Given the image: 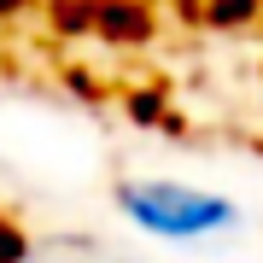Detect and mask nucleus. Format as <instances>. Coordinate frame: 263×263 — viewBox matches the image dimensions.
<instances>
[{
  "label": "nucleus",
  "mask_w": 263,
  "mask_h": 263,
  "mask_svg": "<svg viewBox=\"0 0 263 263\" xmlns=\"http://www.w3.org/2000/svg\"><path fill=\"white\" fill-rule=\"evenodd\" d=\"M111 205L141 240H158V246H216L246 228V211L228 193L181 176H129L117 181Z\"/></svg>",
  "instance_id": "1"
},
{
  "label": "nucleus",
  "mask_w": 263,
  "mask_h": 263,
  "mask_svg": "<svg viewBox=\"0 0 263 263\" xmlns=\"http://www.w3.org/2000/svg\"><path fill=\"white\" fill-rule=\"evenodd\" d=\"M6 263H141V257H129L123 246L100 240V234H47V240L18 246Z\"/></svg>",
  "instance_id": "2"
},
{
  "label": "nucleus",
  "mask_w": 263,
  "mask_h": 263,
  "mask_svg": "<svg viewBox=\"0 0 263 263\" xmlns=\"http://www.w3.org/2000/svg\"><path fill=\"white\" fill-rule=\"evenodd\" d=\"M59 18H82L70 0H0V47H35Z\"/></svg>",
  "instance_id": "3"
}]
</instances>
